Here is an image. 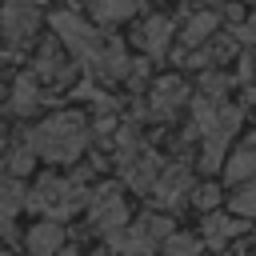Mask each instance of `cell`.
<instances>
[{
	"label": "cell",
	"mask_w": 256,
	"mask_h": 256,
	"mask_svg": "<svg viewBox=\"0 0 256 256\" xmlns=\"http://www.w3.org/2000/svg\"><path fill=\"white\" fill-rule=\"evenodd\" d=\"M28 144H32V152L40 160H56V164L76 160L84 152V144H88L84 116L80 112H56V116H48L44 124H36L28 132Z\"/></svg>",
	"instance_id": "6da1fadb"
},
{
	"label": "cell",
	"mask_w": 256,
	"mask_h": 256,
	"mask_svg": "<svg viewBox=\"0 0 256 256\" xmlns=\"http://www.w3.org/2000/svg\"><path fill=\"white\" fill-rule=\"evenodd\" d=\"M196 124L204 132V164L216 168L224 156V144L232 140V132L240 128V108L232 104H196Z\"/></svg>",
	"instance_id": "7a4b0ae2"
},
{
	"label": "cell",
	"mask_w": 256,
	"mask_h": 256,
	"mask_svg": "<svg viewBox=\"0 0 256 256\" xmlns=\"http://www.w3.org/2000/svg\"><path fill=\"white\" fill-rule=\"evenodd\" d=\"M84 204V184L80 180H64V176H44L32 192H28V208L44 212L48 220L72 216Z\"/></svg>",
	"instance_id": "3957f363"
},
{
	"label": "cell",
	"mask_w": 256,
	"mask_h": 256,
	"mask_svg": "<svg viewBox=\"0 0 256 256\" xmlns=\"http://www.w3.org/2000/svg\"><path fill=\"white\" fill-rule=\"evenodd\" d=\"M52 28H56V40H60L76 60H84V64H92L96 52L104 48V40L96 36V28L84 24L76 12H52Z\"/></svg>",
	"instance_id": "277c9868"
},
{
	"label": "cell",
	"mask_w": 256,
	"mask_h": 256,
	"mask_svg": "<svg viewBox=\"0 0 256 256\" xmlns=\"http://www.w3.org/2000/svg\"><path fill=\"white\" fill-rule=\"evenodd\" d=\"M172 236V228H168V220L164 216H144L140 224H128L124 232H116V236H108L112 240V248L116 252H124V256H148L160 240H168Z\"/></svg>",
	"instance_id": "5b68a950"
},
{
	"label": "cell",
	"mask_w": 256,
	"mask_h": 256,
	"mask_svg": "<svg viewBox=\"0 0 256 256\" xmlns=\"http://www.w3.org/2000/svg\"><path fill=\"white\" fill-rule=\"evenodd\" d=\"M36 24H40V4L36 0H4L0 28H4V40L12 48H24L32 40V32H36Z\"/></svg>",
	"instance_id": "8992f818"
},
{
	"label": "cell",
	"mask_w": 256,
	"mask_h": 256,
	"mask_svg": "<svg viewBox=\"0 0 256 256\" xmlns=\"http://www.w3.org/2000/svg\"><path fill=\"white\" fill-rule=\"evenodd\" d=\"M88 216H92V224H96L104 236H116V232H124V228H128L124 196H120L112 184H104V188H96V192H92V200H88Z\"/></svg>",
	"instance_id": "52a82bcc"
},
{
	"label": "cell",
	"mask_w": 256,
	"mask_h": 256,
	"mask_svg": "<svg viewBox=\"0 0 256 256\" xmlns=\"http://www.w3.org/2000/svg\"><path fill=\"white\" fill-rule=\"evenodd\" d=\"M124 180L136 188V192H152L156 188V180H160V160L152 156V152H144V148H136V152H124Z\"/></svg>",
	"instance_id": "ba28073f"
},
{
	"label": "cell",
	"mask_w": 256,
	"mask_h": 256,
	"mask_svg": "<svg viewBox=\"0 0 256 256\" xmlns=\"http://www.w3.org/2000/svg\"><path fill=\"white\" fill-rule=\"evenodd\" d=\"M188 192H192V176H188V168H180V164H176V168H164L160 180H156V188H152V196H156L160 204H168V208L180 204Z\"/></svg>",
	"instance_id": "9c48e42d"
},
{
	"label": "cell",
	"mask_w": 256,
	"mask_h": 256,
	"mask_svg": "<svg viewBox=\"0 0 256 256\" xmlns=\"http://www.w3.org/2000/svg\"><path fill=\"white\" fill-rule=\"evenodd\" d=\"M136 44H140L148 56H164V52H168V44H172V20H164V16L144 20V24H140V32H136Z\"/></svg>",
	"instance_id": "30bf717a"
},
{
	"label": "cell",
	"mask_w": 256,
	"mask_h": 256,
	"mask_svg": "<svg viewBox=\"0 0 256 256\" xmlns=\"http://www.w3.org/2000/svg\"><path fill=\"white\" fill-rule=\"evenodd\" d=\"M72 52H60L56 44H44L40 48V56H36V76H44V80H52V84H60V80H68L72 76Z\"/></svg>",
	"instance_id": "8fae6325"
},
{
	"label": "cell",
	"mask_w": 256,
	"mask_h": 256,
	"mask_svg": "<svg viewBox=\"0 0 256 256\" xmlns=\"http://www.w3.org/2000/svg\"><path fill=\"white\" fill-rule=\"evenodd\" d=\"M60 248H64V224H56V220L32 224V232H28V252L32 256H56Z\"/></svg>",
	"instance_id": "7c38bea8"
},
{
	"label": "cell",
	"mask_w": 256,
	"mask_h": 256,
	"mask_svg": "<svg viewBox=\"0 0 256 256\" xmlns=\"http://www.w3.org/2000/svg\"><path fill=\"white\" fill-rule=\"evenodd\" d=\"M224 172H228L232 184H248V180H256V136L244 140V144L232 152V160L224 164Z\"/></svg>",
	"instance_id": "4fadbf2b"
},
{
	"label": "cell",
	"mask_w": 256,
	"mask_h": 256,
	"mask_svg": "<svg viewBox=\"0 0 256 256\" xmlns=\"http://www.w3.org/2000/svg\"><path fill=\"white\" fill-rule=\"evenodd\" d=\"M92 68H96L104 80H124V76H128V56H124V48H120L116 40H108V44L96 52Z\"/></svg>",
	"instance_id": "5bb4252c"
},
{
	"label": "cell",
	"mask_w": 256,
	"mask_h": 256,
	"mask_svg": "<svg viewBox=\"0 0 256 256\" xmlns=\"http://www.w3.org/2000/svg\"><path fill=\"white\" fill-rule=\"evenodd\" d=\"M184 96H188L184 80L168 76V80H160V84H156V92H152V112H156V116H172V112L184 104Z\"/></svg>",
	"instance_id": "9a60e30c"
},
{
	"label": "cell",
	"mask_w": 256,
	"mask_h": 256,
	"mask_svg": "<svg viewBox=\"0 0 256 256\" xmlns=\"http://www.w3.org/2000/svg\"><path fill=\"white\" fill-rule=\"evenodd\" d=\"M92 16L104 20V24H116V20H128L136 12V0H88Z\"/></svg>",
	"instance_id": "2e32d148"
},
{
	"label": "cell",
	"mask_w": 256,
	"mask_h": 256,
	"mask_svg": "<svg viewBox=\"0 0 256 256\" xmlns=\"http://www.w3.org/2000/svg\"><path fill=\"white\" fill-rule=\"evenodd\" d=\"M36 104H40L36 80H32V76H20V80L12 84V108H16L20 116H28V112H36Z\"/></svg>",
	"instance_id": "e0dca14e"
},
{
	"label": "cell",
	"mask_w": 256,
	"mask_h": 256,
	"mask_svg": "<svg viewBox=\"0 0 256 256\" xmlns=\"http://www.w3.org/2000/svg\"><path fill=\"white\" fill-rule=\"evenodd\" d=\"M240 232V224L232 220V216H224V212H212L208 220H204V236H208V244H224V240H232Z\"/></svg>",
	"instance_id": "ac0fdd59"
},
{
	"label": "cell",
	"mask_w": 256,
	"mask_h": 256,
	"mask_svg": "<svg viewBox=\"0 0 256 256\" xmlns=\"http://www.w3.org/2000/svg\"><path fill=\"white\" fill-rule=\"evenodd\" d=\"M216 24H220V20H216V12H200V16H192V20H188V28H184V44H192V48H196V44H204V40L216 32Z\"/></svg>",
	"instance_id": "d6986e66"
},
{
	"label": "cell",
	"mask_w": 256,
	"mask_h": 256,
	"mask_svg": "<svg viewBox=\"0 0 256 256\" xmlns=\"http://www.w3.org/2000/svg\"><path fill=\"white\" fill-rule=\"evenodd\" d=\"M28 204V196H24V188L16 184V180H0V212L4 216H12L16 208H24Z\"/></svg>",
	"instance_id": "ffe728a7"
},
{
	"label": "cell",
	"mask_w": 256,
	"mask_h": 256,
	"mask_svg": "<svg viewBox=\"0 0 256 256\" xmlns=\"http://www.w3.org/2000/svg\"><path fill=\"white\" fill-rule=\"evenodd\" d=\"M232 212L236 216H256V180H248V184H240L236 192H232Z\"/></svg>",
	"instance_id": "44dd1931"
},
{
	"label": "cell",
	"mask_w": 256,
	"mask_h": 256,
	"mask_svg": "<svg viewBox=\"0 0 256 256\" xmlns=\"http://www.w3.org/2000/svg\"><path fill=\"white\" fill-rule=\"evenodd\" d=\"M32 164H36V152H32V144L24 140V144L8 156V168H12V176H24V172H32Z\"/></svg>",
	"instance_id": "7402d4cb"
},
{
	"label": "cell",
	"mask_w": 256,
	"mask_h": 256,
	"mask_svg": "<svg viewBox=\"0 0 256 256\" xmlns=\"http://www.w3.org/2000/svg\"><path fill=\"white\" fill-rule=\"evenodd\" d=\"M164 248H168V256H196V240H192V236H184V232L168 236V240H164Z\"/></svg>",
	"instance_id": "603a6c76"
},
{
	"label": "cell",
	"mask_w": 256,
	"mask_h": 256,
	"mask_svg": "<svg viewBox=\"0 0 256 256\" xmlns=\"http://www.w3.org/2000/svg\"><path fill=\"white\" fill-rule=\"evenodd\" d=\"M196 204H200V208H212V204H216V188H200V192H196Z\"/></svg>",
	"instance_id": "cb8c5ba5"
},
{
	"label": "cell",
	"mask_w": 256,
	"mask_h": 256,
	"mask_svg": "<svg viewBox=\"0 0 256 256\" xmlns=\"http://www.w3.org/2000/svg\"><path fill=\"white\" fill-rule=\"evenodd\" d=\"M0 144H4V128H0Z\"/></svg>",
	"instance_id": "d4e9b609"
}]
</instances>
